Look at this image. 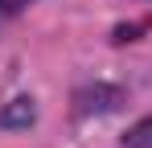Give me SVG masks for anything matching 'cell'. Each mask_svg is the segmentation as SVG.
<instances>
[{
	"label": "cell",
	"instance_id": "6da1fadb",
	"mask_svg": "<svg viewBox=\"0 0 152 148\" xmlns=\"http://www.w3.org/2000/svg\"><path fill=\"white\" fill-rule=\"evenodd\" d=\"M119 103H127L119 86H86L74 95V115H103V111H115Z\"/></svg>",
	"mask_w": 152,
	"mask_h": 148
},
{
	"label": "cell",
	"instance_id": "7a4b0ae2",
	"mask_svg": "<svg viewBox=\"0 0 152 148\" xmlns=\"http://www.w3.org/2000/svg\"><path fill=\"white\" fill-rule=\"evenodd\" d=\"M37 123V103L29 95H17L0 107V127H33Z\"/></svg>",
	"mask_w": 152,
	"mask_h": 148
},
{
	"label": "cell",
	"instance_id": "3957f363",
	"mask_svg": "<svg viewBox=\"0 0 152 148\" xmlns=\"http://www.w3.org/2000/svg\"><path fill=\"white\" fill-rule=\"evenodd\" d=\"M124 148H152V119H140L124 136Z\"/></svg>",
	"mask_w": 152,
	"mask_h": 148
},
{
	"label": "cell",
	"instance_id": "277c9868",
	"mask_svg": "<svg viewBox=\"0 0 152 148\" xmlns=\"http://www.w3.org/2000/svg\"><path fill=\"white\" fill-rule=\"evenodd\" d=\"M136 37H140V25H115V29H111V41H115V45L136 41Z\"/></svg>",
	"mask_w": 152,
	"mask_h": 148
}]
</instances>
